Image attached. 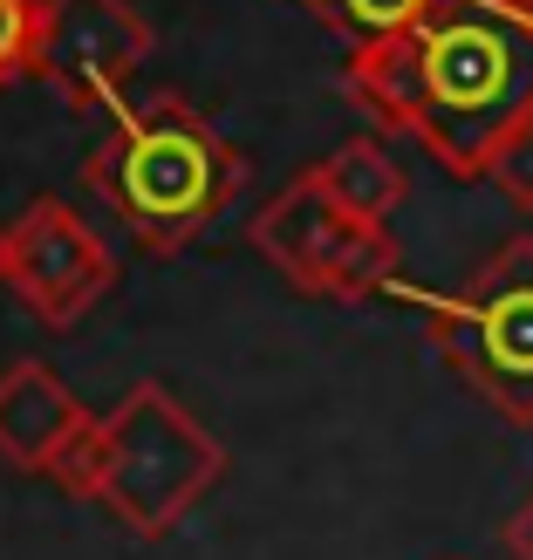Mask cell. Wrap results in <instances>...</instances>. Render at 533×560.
<instances>
[{"label": "cell", "instance_id": "obj_4", "mask_svg": "<svg viewBox=\"0 0 533 560\" xmlns=\"http://www.w3.org/2000/svg\"><path fill=\"white\" fill-rule=\"evenodd\" d=\"M431 342L499 424L533 431V233H513L452 294H431Z\"/></svg>", "mask_w": 533, "mask_h": 560}, {"label": "cell", "instance_id": "obj_1", "mask_svg": "<svg viewBox=\"0 0 533 560\" xmlns=\"http://www.w3.org/2000/svg\"><path fill=\"white\" fill-rule=\"evenodd\" d=\"M343 90L452 178H486L499 144L533 124V14L513 0H431L404 35L349 48Z\"/></svg>", "mask_w": 533, "mask_h": 560}, {"label": "cell", "instance_id": "obj_9", "mask_svg": "<svg viewBox=\"0 0 533 560\" xmlns=\"http://www.w3.org/2000/svg\"><path fill=\"white\" fill-rule=\"evenodd\" d=\"M315 178H322V191L356 219V226H390V212H397L404 191H410L404 164L390 158L376 137H349L343 151H328L315 164Z\"/></svg>", "mask_w": 533, "mask_h": 560}, {"label": "cell", "instance_id": "obj_6", "mask_svg": "<svg viewBox=\"0 0 533 560\" xmlns=\"http://www.w3.org/2000/svg\"><path fill=\"white\" fill-rule=\"evenodd\" d=\"M117 260L69 199H35L8 226V288L42 328H76L109 294Z\"/></svg>", "mask_w": 533, "mask_h": 560}, {"label": "cell", "instance_id": "obj_15", "mask_svg": "<svg viewBox=\"0 0 533 560\" xmlns=\"http://www.w3.org/2000/svg\"><path fill=\"white\" fill-rule=\"evenodd\" d=\"M513 8H526V14H533V0H513Z\"/></svg>", "mask_w": 533, "mask_h": 560}, {"label": "cell", "instance_id": "obj_11", "mask_svg": "<svg viewBox=\"0 0 533 560\" xmlns=\"http://www.w3.org/2000/svg\"><path fill=\"white\" fill-rule=\"evenodd\" d=\"M35 35H42V0H0V90L35 75Z\"/></svg>", "mask_w": 533, "mask_h": 560}, {"label": "cell", "instance_id": "obj_14", "mask_svg": "<svg viewBox=\"0 0 533 560\" xmlns=\"http://www.w3.org/2000/svg\"><path fill=\"white\" fill-rule=\"evenodd\" d=\"M0 288H8V226H0Z\"/></svg>", "mask_w": 533, "mask_h": 560}, {"label": "cell", "instance_id": "obj_5", "mask_svg": "<svg viewBox=\"0 0 533 560\" xmlns=\"http://www.w3.org/2000/svg\"><path fill=\"white\" fill-rule=\"evenodd\" d=\"M151 55V21L130 0H42L35 82L69 109H124V82Z\"/></svg>", "mask_w": 533, "mask_h": 560}, {"label": "cell", "instance_id": "obj_3", "mask_svg": "<svg viewBox=\"0 0 533 560\" xmlns=\"http://www.w3.org/2000/svg\"><path fill=\"white\" fill-rule=\"evenodd\" d=\"M219 471H227L219 438L164 383L144 376L117 397V410H103L96 424L69 444L48 479L76 499H96L124 534L164 540L219 486Z\"/></svg>", "mask_w": 533, "mask_h": 560}, {"label": "cell", "instance_id": "obj_8", "mask_svg": "<svg viewBox=\"0 0 533 560\" xmlns=\"http://www.w3.org/2000/svg\"><path fill=\"white\" fill-rule=\"evenodd\" d=\"M96 417L82 410V397L48 370V362H8L0 370V458L14 471H48L62 465V452L90 431Z\"/></svg>", "mask_w": 533, "mask_h": 560}, {"label": "cell", "instance_id": "obj_12", "mask_svg": "<svg viewBox=\"0 0 533 560\" xmlns=\"http://www.w3.org/2000/svg\"><path fill=\"white\" fill-rule=\"evenodd\" d=\"M486 185H493L513 212H533V124L499 144V158L486 164Z\"/></svg>", "mask_w": 533, "mask_h": 560}, {"label": "cell", "instance_id": "obj_2", "mask_svg": "<svg viewBox=\"0 0 533 560\" xmlns=\"http://www.w3.org/2000/svg\"><path fill=\"white\" fill-rule=\"evenodd\" d=\"M82 185L144 254H185L233 206V191L246 185V158L199 103L144 96L124 103L109 137L82 158Z\"/></svg>", "mask_w": 533, "mask_h": 560}, {"label": "cell", "instance_id": "obj_10", "mask_svg": "<svg viewBox=\"0 0 533 560\" xmlns=\"http://www.w3.org/2000/svg\"><path fill=\"white\" fill-rule=\"evenodd\" d=\"M328 35H343L349 48H370V42H390L431 8V0H301Z\"/></svg>", "mask_w": 533, "mask_h": 560}, {"label": "cell", "instance_id": "obj_13", "mask_svg": "<svg viewBox=\"0 0 533 560\" xmlns=\"http://www.w3.org/2000/svg\"><path fill=\"white\" fill-rule=\"evenodd\" d=\"M499 547H507V560H533V492L499 520Z\"/></svg>", "mask_w": 533, "mask_h": 560}, {"label": "cell", "instance_id": "obj_7", "mask_svg": "<svg viewBox=\"0 0 533 560\" xmlns=\"http://www.w3.org/2000/svg\"><path fill=\"white\" fill-rule=\"evenodd\" d=\"M356 233H362V226L328 199L322 178H315V164H308L301 178H288V185H280L274 199L254 212L246 246H254V254H260L280 280H288V288L328 301V280H335V267H343V254H349Z\"/></svg>", "mask_w": 533, "mask_h": 560}]
</instances>
